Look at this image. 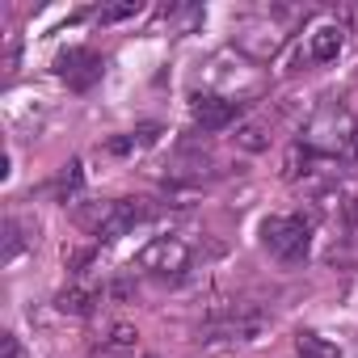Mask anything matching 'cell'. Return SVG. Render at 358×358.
I'll return each instance as SVG.
<instances>
[{
  "label": "cell",
  "mask_w": 358,
  "mask_h": 358,
  "mask_svg": "<svg viewBox=\"0 0 358 358\" xmlns=\"http://www.w3.org/2000/svg\"><path fill=\"white\" fill-rule=\"evenodd\" d=\"M190 266H194V249L182 236H156L139 253V270L152 278H182Z\"/></svg>",
  "instance_id": "2"
},
{
  "label": "cell",
  "mask_w": 358,
  "mask_h": 358,
  "mask_svg": "<svg viewBox=\"0 0 358 358\" xmlns=\"http://www.w3.org/2000/svg\"><path fill=\"white\" fill-rule=\"evenodd\" d=\"M131 13H139L135 0H127V5H114V9H101L97 17H101V22H122V17H131Z\"/></svg>",
  "instance_id": "17"
},
{
  "label": "cell",
  "mask_w": 358,
  "mask_h": 358,
  "mask_svg": "<svg viewBox=\"0 0 358 358\" xmlns=\"http://www.w3.org/2000/svg\"><path fill=\"white\" fill-rule=\"evenodd\" d=\"M143 358H156V354H143Z\"/></svg>",
  "instance_id": "19"
},
{
  "label": "cell",
  "mask_w": 358,
  "mask_h": 358,
  "mask_svg": "<svg viewBox=\"0 0 358 358\" xmlns=\"http://www.w3.org/2000/svg\"><path fill=\"white\" fill-rule=\"evenodd\" d=\"M22 253V236H17V220H5V262H13Z\"/></svg>",
  "instance_id": "16"
},
{
  "label": "cell",
  "mask_w": 358,
  "mask_h": 358,
  "mask_svg": "<svg viewBox=\"0 0 358 358\" xmlns=\"http://www.w3.org/2000/svg\"><path fill=\"white\" fill-rule=\"evenodd\" d=\"M312 152H333V148H341V143H354V127L345 122V114L337 110V106H324L320 114H316V122L308 127V139H303Z\"/></svg>",
  "instance_id": "4"
},
{
  "label": "cell",
  "mask_w": 358,
  "mask_h": 358,
  "mask_svg": "<svg viewBox=\"0 0 358 358\" xmlns=\"http://www.w3.org/2000/svg\"><path fill=\"white\" fill-rule=\"evenodd\" d=\"M236 106H241V101L220 97V93H194V97H190V114H194V122H199L203 131H224V127L236 118Z\"/></svg>",
  "instance_id": "6"
},
{
  "label": "cell",
  "mask_w": 358,
  "mask_h": 358,
  "mask_svg": "<svg viewBox=\"0 0 358 358\" xmlns=\"http://www.w3.org/2000/svg\"><path fill=\"white\" fill-rule=\"evenodd\" d=\"M135 337L131 324H110V333L89 345V358H135Z\"/></svg>",
  "instance_id": "10"
},
{
  "label": "cell",
  "mask_w": 358,
  "mask_h": 358,
  "mask_svg": "<svg viewBox=\"0 0 358 358\" xmlns=\"http://www.w3.org/2000/svg\"><path fill=\"white\" fill-rule=\"evenodd\" d=\"M295 350H299V358H341V354H337V345H333L329 337L308 333V329H299V333H295Z\"/></svg>",
  "instance_id": "12"
},
{
  "label": "cell",
  "mask_w": 358,
  "mask_h": 358,
  "mask_svg": "<svg viewBox=\"0 0 358 358\" xmlns=\"http://www.w3.org/2000/svg\"><path fill=\"white\" fill-rule=\"evenodd\" d=\"M262 245L278 262H303L312 249V224L303 215H270L262 220Z\"/></svg>",
  "instance_id": "1"
},
{
  "label": "cell",
  "mask_w": 358,
  "mask_h": 358,
  "mask_svg": "<svg viewBox=\"0 0 358 358\" xmlns=\"http://www.w3.org/2000/svg\"><path fill=\"white\" fill-rule=\"evenodd\" d=\"M101 299H106V291L85 287V282H72V287H64V291L55 295V308H59L64 316H93Z\"/></svg>",
  "instance_id": "9"
},
{
  "label": "cell",
  "mask_w": 358,
  "mask_h": 358,
  "mask_svg": "<svg viewBox=\"0 0 358 358\" xmlns=\"http://www.w3.org/2000/svg\"><path fill=\"white\" fill-rule=\"evenodd\" d=\"M164 177H169V182H182V186H194V182H211V177H220V164L207 152H186L182 148L164 164Z\"/></svg>",
  "instance_id": "5"
},
{
  "label": "cell",
  "mask_w": 358,
  "mask_h": 358,
  "mask_svg": "<svg viewBox=\"0 0 358 358\" xmlns=\"http://www.w3.org/2000/svg\"><path fill=\"white\" fill-rule=\"evenodd\" d=\"M350 148H354V164H358V127H354V143Z\"/></svg>",
  "instance_id": "18"
},
{
  "label": "cell",
  "mask_w": 358,
  "mask_h": 358,
  "mask_svg": "<svg viewBox=\"0 0 358 358\" xmlns=\"http://www.w3.org/2000/svg\"><path fill=\"white\" fill-rule=\"evenodd\" d=\"M143 220H148V207L139 199H118V203H110V211H106V220H101V228L93 236L97 241H118V236H127Z\"/></svg>",
  "instance_id": "7"
},
{
  "label": "cell",
  "mask_w": 358,
  "mask_h": 358,
  "mask_svg": "<svg viewBox=\"0 0 358 358\" xmlns=\"http://www.w3.org/2000/svg\"><path fill=\"white\" fill-rule=\"evenodd\" d=\"M341 47H345V30H341V26H320V30H312V38H308V55H312L316 64H333V59L341 55Z\"/></svg>",
  "instance_id": "11"
},
{
  "label": "cell",
  "mask_w": 358,
  "mask_h": 358,
  "mask_svg": "<svg viewBox=\"0 0 358 358\" xmlns=\"http://www.w3.org/2000/svg\"><path fill=\"white\" fill-rule=\"evenodd\" d=\"M236 148H245V152H266V148H270V127H266V122H245V127L236 131Z\"/></svg>",
  "instance_id": "14"
},
{
  "label": "cell",
  "mask_w": 358,
  "mask_h": 358,
  "mask_svg": "<svg viewBox=\"0 0 358 358\" xmlns=\"http://www.w3.org/2000/svg\"><path fill=\"white\" fill-rule=\"evenodd\" d=\"M236 43H241V51L245 55H253V59H274L278 51H282V34L274 30V26H249V30H241L236 34Z\"/></svg>",
  "instance_id": "8"
},
{
  "label": "cell",
  "mask_w": 358,
  "mask_h": 358,
  "mask_svg": "<svg viewBox=\"0 0 358 358\" xmlns=\"http://www.w3.org/2000/svg\"><path fill=\"white\" fill-rule=\"evenodd\" d=\"M55 72H59V80H64L68 89L85 93V89H93V85L101 80V55H97L93 47H68V51L55 59Z\"/></svg>",
  "instance_id": "3"
},
{
  "label": "cell",
  "mask_w": 358,
  "mask_h": 358,
  "mask_svg": "<svg viewBox=\"0 0 358 358\" xmlns=\"http://www.w3.org/2000/svg\"><path fill=\"white\" fill-rule=\"evenodd\" d=\"M55 190H59V199H64V203H76V194H80V164H76V160H72V164H64Z\"/></svg>",
  "instance_id": "15"
},
{
  "label": "cell",
  "mask_w": 358,
  "mask_h": 358,
  "mask_svg": "<svg viewBox=\"0 0 358 358\" xmlns=\"http://www.w3.org/2000/svg\"><path fill=\"white\" fill-rule=\"evenodd\" d=\"M320 156L308 148V143H295L291 152H287V164H282V177H287V182H299V177H308L312 173V164H316Z\"/></svg>",
  "instance_id": "13"
}]
</instances>
